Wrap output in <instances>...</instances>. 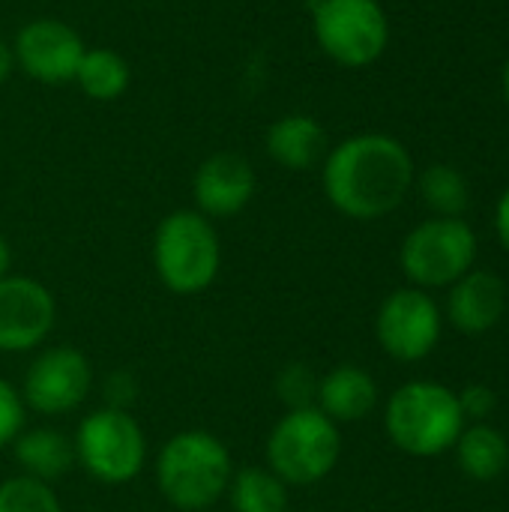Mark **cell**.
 <instances>
[{
	"instance_id": "52a82bcc",
	"label": "cell",
	"mask_w": 509,
	"mask_h": 512,
	"mask_svg": "<svg viewBox=\"0 0 509 512\" xmlns=\"http://www.w3.org/2000/svg\"><path fill=\"white\" fill-rule=\"evenodd\" d=\"M477 261V234L465 219L432 216L408 231L399 249V267L414 288H450Z\"/></svg>"
},
{
	"instance_id": "44dd1931",
	"label": "cell",
	"mask_w": 509,
	"mask_h": 512,
	"mask_svg": "<svg viewBox=\"0 0 509 512\" xmlns=\"http://www.w3.org/2000/svg\"><path fill=\"white\" fill-rule=\"evenodd\" d=\"M414 183H417V189H420V198L426 201V207H429L435 216L462 219V213H465L468 204H471L468 180H465V174H462L459 168H453V165L435 162V165H429Z\"/></svg>"
},
{
	"instance_id": "7c38bea8",
	"label": "cell",
	"mask_w": 509,
	"mask_h": 512,
	"mask_svg": "<svg viewBox=\"0 0 509 512\" xmlns=\"http://www.w3.org/2000/svg\"><path fill=\"white\" fill-rule=\"evenodd\" d=\"M15 66L36 84H69L75 81L78 63L87 51L81 33L51 15L30 18L24 27H18L12 39Z\"/></svg>"
},
{
	"instance_id": "6da1fadb",
	"label": "cell",
	"mask_w": 509,
	"mask_h": 512,
	"mask_svg": "<svg viewBox=\"0 0 509 512\" xmlns=\"http://www.w3.org/2000/svg\"><path fill=\"white\" fill-rule=\"evenodd\" d=\"M417 180L408 147L387 132H360L327 150L321 186L333 210L357 222L390 216Z\"/></svg>"
},
{
	"instance_id": "4fadbf2b",
	"label": "cell",
	"mask_w": 509,
	"mask_h": 512,
	"mask_svg": "<svg viewBox=\"0 0 509 512\" xmlns=\"http://www.w3.org/2000/svg\"><path fill=\"white\" fill-rule=\"evenodd\" d=\"M258 189V174L252 162L234 150L210 153L192 174L195 210L207 219H234L243 213Z\"/></svg>"
},
{
	"instance_id": "d4e9b609",
	"label": "cell",
	"mask_w": 509,
	"mask_h": 512,
	"mask_svg": "<svg viewBox=\"0 0 509 512\" xmlns=\"http://www.w3.org/2000/svg\"><path fill=\"white\" fill-rule=\"evenodd\" d=\"M459 399V408H462V417L465 423L474 420V423H483L495 408H498V396L489 384H468L462 393H456Z\"/></svg>"
},
{
	"instance_id": "30bf717a",
	"label": "cell",
	"mask_w": 509,
	"mask_h": 512,
	"mask_svg": "<svg viewBox=\"0 0 509 512\" xmlns=\"http://www.w3.org/2000/svg\"><path fill=\"white\" fill-rule=\"evenodd\" d=\"M444 333V312L423 288H396L375 315V339L381 351L399 363L426 360Z\"/></svg>"
},
{
	"instance_id": "e0dca14e",
	"label": "cell",
	"mask_w": 509,
	"mask_h": 512,
	"mask_svg": "<svg viewBox=\"0 0 509 512\" xmlns=\"http://www.w3.org/2000/svg\"><path fill=\"white\" fill-rule=\"evenodd\" d=\"M9 450L18 465V474L33 477L48 486H54L75 468L72 435L54 426H30V429L24 426Z\"/></svg>"
},
{
	"instance_id": "7a4b0ae2",
	"label": "cell",
	"mask_w": 509,
	"mask_h": 512,
	"mask_svg": "<svg viewBox=\"0 0 509 512\" xmlns=\"http://www.w3.org/2000/svg\"><path fill=\"white\" fill-rule=\"evenodd\" d=\"M234 459L228 444L207 429H183L171 435L153 462L156 489L180 512H207L225 501Z\"/></svg>"
},
{
	"instance_id": "4316f807",
	"label": "cell",
	"mask_w": 509,
	"mask_h": 512,
	"mask_svg": "<svg viewBox=\"0 0 509 512\" xmlns=\"http://www.w3.org/2000/svg\"><path fill=\"white\" fill-rule=\"evenodd\" d=\"M18 72L15 66V51H12V42L0 36V84H6L12 75Z\"/></svg>"
},
{
	"instance_id": "9a60e30c",
	"label": "cell",
	"mask_w": 509,
	"mask_h": 512,
	"mask_svg": "<svg viewBox=\"0 0 509 512\" xmlns=\"http://www.w3.org/2000/svg\"><path fill=\"white\" fill-rule=\"evenodd\" d=\"M378 399H381L378 381L363 366L342 363L333 366L327 375H321L315 408L324 417H330L336 426H348L366 420L378 408Z\"/></svg>"
},
{
	"instance_id": "5b68a950",
	"label": "cell",
	"mask_w": 509,
	"mask_h": 512,
	"mask_svg": "<svg viewBox=\"0 0 509 512\" xmlns=\"http://www.w3.org/2000/svg\"><path fill=\"white\" fill-rule=\"evenodd\" d=\"M264 459L291 489L315 486L327 480L342 459V426L318 408L285 411L264 441Z\"/></svg>"
},
{
	"instance_id": "7402d4cb",
	"label": "cell",
	"mask_w": 509,
	"mask_h": 512,
	"mask_svg": "<svg viewBox=\"0 0 509 512\" xmlns=\"http://www.w3.org/2000/svg\"><path fill=\"white\" fill-rule=\"evenodd\" d=\"M0 512H63L54 486L15 474L0 483Z\"/></svg>"
},
{
	"instance_id": "f546056e",
	"label": "cell",
	"mask_w": 509,
	"mask_h": 512,
	"mask_svg": "<svg viewBox=\"0 0 509 512\" xmlns=\"http://www.w3.org/2000/svg\"><path fill=\"white\" fill-rule=\"evenodd\" d=\"M504 96H507V102H509V60H507V66H504Z\"/></svg>"
},
{
	"instance_id": "2e32d148",
	"label": "cell",
	"mask_w": 509,
	"mask_h": 512,
	"mask_svg": "<svg viewBox=\"0 0 509 512\" xmlns=\"http://www.w3.org/2000/svg\"><path fill=\"white\" fill-rule=\"evenodd\" d=\"M327 129L312 114H282L264 132L267 156L285 171H312L324 162L330 144Z\"/></svg>"
},
{
	"instance_id": "603a6c76",
	"label": "cell",
	"mask_w": 509,
	"mask_h": 512,
	"mask_svg": "<svg viewBox=\"0 0 509 512\" xmlns=\"http://www.w3.org/2000/svg\"><path fill=\"white\" fill-rule=\"evenodd\" d=\"M318 381H321V375H315V369L309 363L294 360L276 372L273 390H276V399L285 411H300V408H315Z\"/></svg>"
},
{
	"instance_id": "484cf974",
	"label": "cell",
	"mask_w": 509,
	"mask_h": 512,
	"mask_svg": "<svg viewBox=\"0 0 509 512\" xmlns=\"http://www.w3.org/2000/svg\"><path fill=\"white\" fill-rule=\"evenodd\" d=\"M102 396L108 408H123L129 411L135 396H138V381L129 369H114L102 378Z\"/></svg>"
},
{
	"instance_id": "d6986e66",
	"label": "cell",
	"mask_w": 509,
	"mask_h": 512,
	"mask_svg": "<svg viewBox=\"0 0 509 512\" xmlns=\"http://www.w3.org/2000/svg\"><path fill=\"white\" fill-rule=\"evenodd\" d=\"M453 450L462 474L477 483L498 480L509 468V441L504 438V432L486 423H474L471 429H462Z\"/></svg>"
},
{
	"instance_id": "8fae6325",
	"label": "cell",
	"mask_w": 509,
	"mask_h": 512,
	"mask_svg": "<svg viewBox=\"0 0 509 512\" xmlns=\"http://www.w3.org/2000/svg\"><path fill=\"white\" fill-rule=\"evenodd\" d=\"M57 327V300L33 276L0 279V354H33L48 345Z\"/></svg>"
},
{
	"instance_id": "9c48e42d",
	"label": "cell",
	"mask_w": 509,
	"mask_h": 512,
	"mask_svg": "<svg viewBox=\"0 0 509 512\" xmlns=\"http://www.w3.org/2000/svg\"><path fill=\"white\" fill-rule=\"evenodd\" d=\"M96 372L84 351L75 345H42L33 351L21 378V402L39 417L75 414L93 393Z\"/></svg>"
},
{
	"instance_id": "ba28073f",
	"label": "cell",
	"mask_w": 509,
	"mask_h": 512,
	"mask_svg": "<svg viewBox=\"0 0 509 512\" xmlns=\"http://www.w3.org/2000/svg\"><path fill=\"white\" fill-rule=\"evenodd\" d=\"M312 36L345 69L375 63L390 45V18L378 0H312Z\"/></svg>"
},
{
	"instance_id": "5bb4252c",
	"label": "cell",
	"mask_w": 509,
	"mask_h": 512,
	"mask_svg": "<svg viewBox=\"0 0 509 512\" xmlns=\"http://www.w3.org/2000/svg\"><path fill=\"white\" fill-rule=\"evenodd\" d=\"M507 309V288L489 270H468L459 282L450 285L447 321L468 336L489 333L498 327Z\"/></svg>"
},
{
	"instance_id": "3957f363",
	"label": "cell",
	"mask_w": 509,
	"mask_h": 512,
	"mask_svg": "<svg viewBox=\"0 0 509 512\" xmlns=\"http://www.w3.org/2000/svg\"><path fill=\"white\" fill-rule=\"evenodd\" d=\"M153 270L165 291L198 297L213 288L222 270V240L216 222L195 207L171 210L153 231Z\"/></svg>"
},
{
	"instance_id": "cb8c5ba5",
	"label": "cell",
	"mask_w": 509,
	"mask_h": 512,
	"mask_svg": "<svg viewBox=\"0 0 509 512\" xmlns=\"http://www.w3.org/2000/svg\"><path fill=\"white\" fill-rule=\"evenodd\" d=\"M27 426V408L15 384L0 378V453L12 447V441Z\"/></svg>"
},
{
	"instance_id": "83f0119b",
	"label": "cell",
	"mask_w": 509,
	"mask_h": 512,
	"mask_svg": "<svg viewBox=\"0 0 509 512\" xmlns=\"http://www.w3.org/2000/svg\"><path fill=\"white\" fill-rule=\"evenodd\" d=\"M495 228H498V237H501L504 249L509 252V186H507V192L501 195V201H498V213H495Z\"/></svg>"
},
{
	"instance_id": "ffe728a7",
	"label": "cell",
	"mask_w": 509,
	"mask_h": 512,
	"mask_svg": "<svg viewBox=\"0 0 509 512\" xmlns=\"http://www.w3.org/2000/svg\"><path fill=\"white\" fill-rule=\"evenodd\" d=\"M75 84L78 90L93 99V102H114L120 99L129 84H132V69H129V60L114 51V48H87L81 63H78V72H75Z\"/></svg>"
},
{
	"instance_id": "8992f818",
	"label": "cell",
	"mask_w": 509,
	"mask_h": 512,
	"mask_svg": "<svg viewBox=\"0 0 509 512\" xmlns=\"http://www.w3.org/2000/svg\"><path fill=\"white\" fill-rule=\"evenodd\" d=\"M75 465L102 486H126L147 465V435L132 411L96 408L81 417L75 435Z\"/></svg>"
},
{
	"instance_id": "f1b7e54d",
	"label": "cell",
	"mask_w": 509,
	"mask_h": 512,
	"mask_svg": "<svg viewBox=\"0 0 509 512\" xmlns=\"http://www.w3.org/2000/svg\"><path fill=\"white\" fill-rule=\"evenodd\" d=\"M9 273H12V246H9V240L0 234V279L9 276Z\"/></svg>"
},
{
	"instance_id": "ac0fdd59",
	"label": "cell",
	"mask_w": 509,
	"mask_h": 512,
	"mask_svg": "<svg viewBox=\"0 0 509 512\" xmlns=\"http://www.w3.org/2000/svg\"><path fill=\"white\" fill-rule=\"evenodd\" d=\"M225 501L231 512H288L291 486L282 483L267 465L234 468Z\"/></svg>"
},
{
	"instance_id": "277c9868",
	"label": "cell",
	"mask_w": 509,
	"mask_h": 512,
	"mask_svg": "<svg viewBox=\"0 0 509 512\" xmlns=\"http://www.w3.org/2000/svg\"><path fill=\"white\" fill-rule=\"evenodd\" d=\"M465 429L459 399L438 381L402 384L384 408V432L390 444L408 456L432 459L456 447Z\"/></svg>"
}]
</instances>
